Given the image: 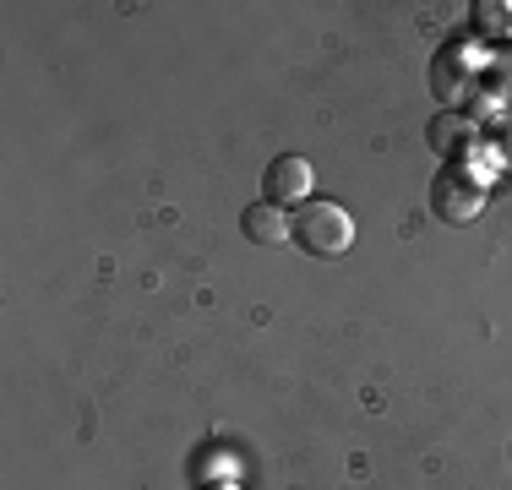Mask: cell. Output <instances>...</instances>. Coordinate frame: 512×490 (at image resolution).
<instances>
[{"label": "cell", "instance_id": "obj_4", "mask_svg": "<svg viewBox=\"0 0 512 490\" xmlns=\"http://www.w3.org/2000/svg\"><path fill=\"white\" fill-rule=\"evenodd\" d=\"M262 186H267V202H273V207H306L316 175H311V164L300 153H284V158H273V164H267Z\"/></svg>", "mask_w": 512, "mask_h": 490}, {"label": "cell", "instance_id": "obj_9", "mask_svg": "<svg viewBox=\"0 0 512 490\" xmlns=\"http://www.w3.org/2000/svg\"><path fill=\"white\" fill-rule=\"evenodd\" d=\"M491 82H496L502 93L512 88V55H496V60H491Z\"/></svg>", "mask_w": 512, "mask_h": 490}, {"label": "cell", "instance_id": "obj_2", "mask_svg": "<svg viewBox=\"0 0 512 490\" xmlns=\"http://www.w3.org/2000/svg\"><path fill=\"white\" fill-rule=\"evenodd\" d=\"M431 213L442 224H469V218L485 213V186L469 175V169H442L431 186Z\"/></svg>", "mask_w": 512, "mask_h": 490}, {"label": "cell", "instance_id": "obj_8", "mask_svg": "<svg viewBox=\"0 0 512 490\" xmlns=\"http://www.w3.org/2000/svg\"><path fill=\"white\" fill-rule=\"evenodd\" d=\"M502 22H507V6H502V0H485V6H480V28H502Z\"/></svg>", "mask_w": 512, "mask_h": 490}, {"label": "cell", "instance_id": "obj_6", "mask_svg": "<svg viewBox=\"0 0 512 490\" xmlns=\"http://www.w3.org/2000/svg\"><path fill=\"white\" fill-rule=\"evenodd\" d=\"M240 229H246L251 245H289L295 240V218L273 202H251L246 213H240Z\"/></svg>", "mask_w": 512, "mask_h": 490}, {"label": "cell", "instance_id": "obj_3", "mask_svg": "<svg viewBox=\"0 0 512 490\" xmlns=\"http://www.w3.org/2000/svg\"><path fill=\"white\" fill-rule=\"evenodd\" d=\"M474 77H480V49L474 44H447L442 55L431 60V93L447 98V104H458V98H469Z\"/></svg>", "mask_w": 512, "mask_h": 490}, {"label": "cell", "instance_id": "obj_5", "mask_svg": "<svg viewBox=\"0 0 512 490\" xmlns=\"http://www.w3.org/2000/svg\"><path fill=\"white\" fill-rule=\"evenodd\" d=\"M425 137H431V147L442 158H458L463 147L480 142V120H474L469 109H442V115L431 120V131H425Z\"/></svg>", "mask_w": 512, "mask_h": 490}, {"label": "cell", "instance_id": "obj_7", "mask_svg": "<svg viewBox=\"0 0 512 490\" xmlns=\"http://www.w3.org/2000/svg\"><path fill=\"white\" fill-rule=\"evenodd\" d=\"M496 164L512 169V115L502 120V126H496Z\"/></svg>", "mask_w": 512, "mask_h": 490}, {"label": "cell", "instance_id": "obj_1", "mask_svg": "<svg viewBox=\"0 0 512 490\" xmlns=\"http://www.w3.org/2000/svg\"><path fill=\"white\" fill-rule=\"evenodd\" d=\"M295 245L306 256H316V262H333V256H344L349 245H355V218H349L338 202L311 196V202L295 213Z\"/></svg>", "mask_w": 512, "mask_h": 490}]
</instances>
